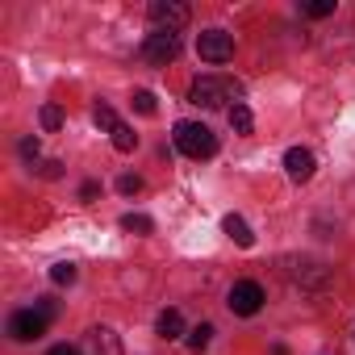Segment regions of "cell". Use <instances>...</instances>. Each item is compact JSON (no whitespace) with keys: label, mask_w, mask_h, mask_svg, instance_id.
Returning a JSON list of instances; mask_svg holds the SVG:
<instances>
[{"label":"cell","mask_w":355,"mask_h":355,"mask_svg":"<svg viewBox=\"0 0 355 355\" xmlns=\"http://www.w3.org/2000/svg\"><path fill=\"white\" fill-rule=\"evenodd\" d=\"M171 138H175V150L189 155V159H209V155H218V138H214V130L201 125V121H175Z\"/></svg>","instance_id":"obj_1"},{"label":"cell","mask_w":355,"mask_h":355,"mask_svg":"<svg viewBox=\"0 0 355 355\" xmlns=\"http://www.w3.org/2000/svg\"><path fill=\"white\" fill-rule=\"evenodd\" d=\"M239 96H243V88L230 84V80H218V76H201V80H193V88H189V101H193L197 109H222L226 101L239 105Z\"/></svg>","instance_id":"obj_2"},{"label":"cell","mask_w":355,"mask_h":355,"mask_svg":"<svg viewBox=\"0 0 355 355\" xmlns=\"http://www.w3.org/2000/svg\"><path fill=\"white\" fill-rule=\"evenodd\" d=\"M150 21H155V30H167V34H175V30H184L189 21H193V13H189V5H180V0H150Z\"/></svg>","instance_id":"obj_3"},{"label":"cell","mask_w":355,"mask_h":355,"mask_svg":"<svg viewBox=\"0 0 355 355\" xmlns=\"http://www.w3.org/2000/svg\"><path fill=\"white\" fill-rule=\"evenodd\" d=\"M197 55H201L205 63H230V59H234V34H226V30H205V34L197 38Z\"/></svg>","instance_id":"obj_4"},{"label":"cell","mask_w":355,"mask_h":355,"mask_svg":"<svg viewBox=\"0 0 355 355\" xmlns=\"http://www.w3.org/2000/svg\"><path fill=\"white\" fill-rule=\"evenodd\" d=\"M175 55H180V38H175V34H167V30H155V34H146V42H142V59H146V63H155V67H167Z\"/></svg>","instance_id":"obj_5"},{"label":"cell","mask_w":355,"mask_h":355,"mask_svg":"<svg viewBox=\"0 0 355 355\" xmlns=\"http://www.w3.org/2000/svg\"><path fill=\"white\" fill-rule=\"evenodd\" d=\"M226 305H230V313H239V318H251V313H259V309H263V288H259L255 280H239V284L230 288Z\"/></svg>","instance_id":"obj_6"},{"label":"cell","mask_w":355,"mask_h":355,"mask_svg":"<svg viewBox=\"0 0 355 355\" xmlns=\"http://www.w3.org/2000/svg\"><path fill=\"white\" fill-rule=\"evenodd\" d=\"M80 355H125V351H121L117 330H109V326H92V330L84 334V343H80Z\"/></svg>","instance_id":"obj_7"},{"label":"cell","mask_w":355,"mask_h":355,"mask_svg":"<svg viewBox=\"0 0 355 355\" xmlns=\"http://www.w3.org/2000/svg\"><path fill=\"white\" fill-rule=\"evenodd\" d=\"M9 334H13L17 343H34V338L46 334V318H42L38 309H21V313L9 318Z\"/></svg>","instance_id":"obj_8"},{"label":"cell","mask_w":355,"mask_h":355,"mask_svg":"<svg viewBox=\"0 0 355 355\" xmlns=\"http://www.w3.org/2000/svg\"><path fill=\"white\" fill-rule=\"evenodd\" d=\"M313 167H318L313 150H305V146H288V150H284V171H288V180H297V184L313 180Z\"/></svg>","instance_id":"obj_9"},{"label":"cell","mask_w":355,"mask_h":355,"mask_svg":"<svg viewBox=\"0 0 355 355\" xmlns=\"http://www.w3.org/2000/svg\"><path fill=\"white\" fill-rule=\"evenodd\" d=\"M284 276H288L293 284H305V288H322V284H326V268L313 263V259H288Z\"/></svg>","instance_id":"obj_10"},{"label":"cell","mask_w":355,"mask_h":355,"mask_svg":"<svg viewBox=\"0 0 355 355\" xmlns=\"http://www.w3.org/2000/svg\"><path fill=\"white\" fill-rule=\"evenodd\" d=\"M222 230H226L230 243H239V247H255V234H251V226H247L239 214H226V218H222Z\"/></svg>","instance_id":"obj_11"},{"label":"cell","mask_w":355,"mask_h":355,"mask_svg":"<svg viewBox=\"0 0 355 355\" xmlns=\"http://www.w3.org/2000/svg\"><path fill=\"white\" fill-rule=\"evenodd\" d=\"M155 330H159V338H180L184 334V318H180V309H163L159 313V322H155Z\"/></svg>","instance_id":"obj_12"},{"label":"cell","mask_w":355,"mask_h":355,"mask_svg":"<svg viewBox=\"0 0 355 355\" xmlns=\"http://www.w3.org/2000/svg\"><path fill=\"white\" fill-rule=\"evenodd\" d=\"M226 117H230V130H234V134H251V130H255V117H251L247 105H230Z\"/></svg>","instance_id":"obj_13"},{"label":"cell","mask_w":355,"mask_h":355,"mask_svg":"<svg viewBox=\"0 0 355 355\" xmlns=\"http://www.w3.org/2000/svg\"><path fill=\"white\" fill-rule=\"evenodd\" d=\"M113 146H117V150H121V155H130V150H134V146H138V134H134V130H130V125H125V121H121V125H117V130H113Z\"/></svg>","instance_id":"obj_14"},{"label":"cell","mask_w":355,"mask_h":355,"mask_svg":"<svg viewBox=\"0 0 355 355\" xmlns=\"http://www.w3.org/2000/svg\"><path fill=\"white\" fill-rule=\"evenodd\" d=\"M121 230H130V234H150L155 222H150L146 214H125V218H121Z\"/></svg>","instance_id":"obj_15"},{"label":"cell","mask_w":355,"mask_h":355,"mask_svg":"<svg viewBox=\"0 0 355 355\" xmlns=\"http://www.w3.org/2000/svg\"><path fill=\"white\" fill-rule=\"evenodd\" d=\"M209 338H214V326H209V322H201L197 330H189V347H193L197 355H201V351L209 347Z\"/></svg>","instance_id":"obj_16"},{"label":"cell","mask_w":355,"mask_h":355,"mask_svg":"<svg viewBox=\"0 0 355 355\" xmlns=\"http://www.w3.org/2000/svg\"><path fill=\"white\" fill-rule=\"evenodd\" d=\"M92 121H96L101 130H109V134H113V130L121 125V121H117V113H113L109 105H96V109H92Z\"/></svg>","instance_id":"obj_17"},{"label":"cell","mask_w":355,"mask_h":355,"mask_svg":"<svg viewBox=\"0 0 355 355\" xmlns=\"http://www.w3.org/2000/svg\"><path fill=\"white\" fill-rule=\"evenodd\" d=\"M301 13H309V17H330V13H334V0H305Z\"/></svg>","instance_id":"obj_18"},{"label":"cell","mask_w":355,"mask_h":355,"mask_svg":"<svg viewBox=\"0 0 355 355\" xmlns=\"http://www.w3.org/2000/svg\"><path fill=\"white\" fill-rule=\"evenodd\" d=\"M38 117H42V130H59V125H63V109H59V105H42Z\"/></svg>","instance_id":"obj_19"},{"label":"cell","mask_w":355,"mask_h":355,"mask_svg":"<svg viewBox=\"0 0 355 355\" xmlns=\"http://www.w3.org/2000/svg\"><path fill=\"white\" fill-rule=\"evenodd\" d=\"M134 109H138V113H146V117H155V109H159V105H155V92H146V88H142V92H134Z\"/></svg>","instance_id":"obj_20"},{"label":"cell","mask_w":355,"mask_h":355,"mask_svg":"<svg viewBox=\"0 0 355 355\" xmlns=\"http://www.w3.org/2000/svg\"><path fill=\"white\" fill-rule=\"evenodd\" d=\"M51 280L55 284H76V263H55L51 268Z\"/></svg>","instance_id":"obj_21"},{"label":"cell","mask_w":355,"mask_h":355,"mask_svg":"<svg viewBox=\"0 0 355 355\" xmlns=\"http://www.w3.org/2000/svg\"><path fill=\"white\" fill-rule=\"evenodd\" d=\"M138 189H142V180H138V175H130V171H125L121 180H117V193H125V197H134Z\"/></svg>","instance_id":"obj_22"},{"label":"cell","mask_w":355,"mask_h":355,"mask_svg":"<svg viewBox=\"0 0 355 355\" xmlns=\"http://www.w3.org/2000/svg\"><path fill=\"white\" fill-rule=\"evenodd\" d=\"M42 175H46V180H59V175H63V163L46 159V163H42Z\"/></svg>","instance_id":"obj_23"},{"label":"cell","mask_w":355,"mask_h":355,"mask_svg":"<svg viewBox=\"0 0 355 355\" xmlns=\"http://www.w3.org/2000/svg\"><path fill=\"white\" fill-rule=\"evenodd\" d=\"M34 309H38V313H42V318H46V322H51V318H55V309H59V305H55V301H51V297H42V301H38V305H34Z\"/></svg>","instance_id":"obj_24"},{"label":"cell","mask_w":355,"mask_h":355,"mask_svg":"<svg viewBox=\"0 0 355 355\" xmlns=\"http://www.w3.org/2000/svg\"><path fill=\"white\" fill-rule=\"evenodd\" d=\"M96 193H101V184H96V180H88V184H84V189H80V197H84V201H92V197H96Z\"/></svg>","instance_id":"obj_25"},{"label":"cell","mask_w":355,"mask_h":355,"mask_svg":"<svg viewBox=\"0 0 355 355\" xmlns=\"http://www.w3.org/2000/svg\"><path fill=\"white\" fill-rule=\"evenodd\" d=\"M21 155H34V159H38V138H26V142H21Z\"/></svg>","instance_id":"obj_26"},{"label":"cell","mask_w":355,"mask_h":355,"mask_svg":"<svg viewBox=\"0 0 355 355\" xmlns=\"http://www.w3.org/2000/svg\"><path fill=\"white\" fill-rule=\"evenodd\" d=\"M46 355H80V351H76V347H67V343H59V347H51Z\"/></svg>","instance_id":"obj_27"}]
</instances>
